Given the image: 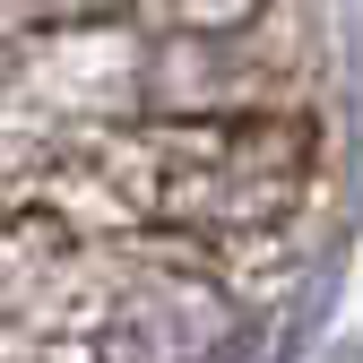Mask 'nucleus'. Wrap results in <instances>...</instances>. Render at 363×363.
Here are the masks:
<instances>
[{"label": "nucleus", "instance_id": "obj_1", "mask_svg": "<svg viewBox=\"0 0 363 363\" xmlns=\"http://www.w3.org/2000/svg\"><path fill=\"white\" fill-rule=\"evenodd\" d=\"M311 173L320 139L303 113H182L18 147L0 208L61 234L208 259L286 234L311 199Z\"/></svg>", "mask_w": 363, "mask_h": 363}, {"label": "nucleus", "instance_id": "obj_2", "mask_svg": "<svg viewBox=\"0 0 363 363\" xmlns=\"http://www.w3.org/2000/svg\"><path fill=\"white\" fill-rule=\"evenodd\" d=\"M234 329L242 303L208 259L26 216L0 234V346L26 363H216Z\"/></svg>", "mask_w": 363, "mask_h": 363}]
</instances>
